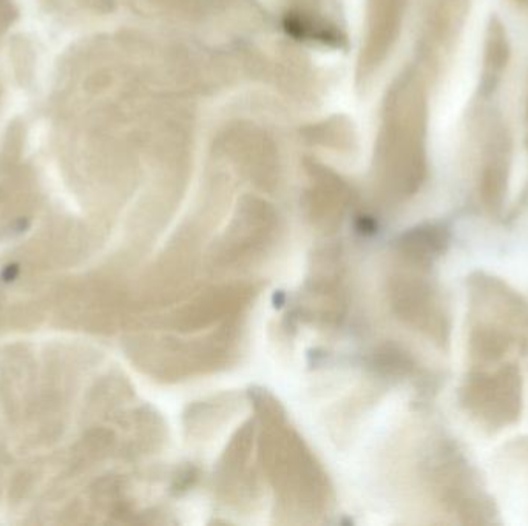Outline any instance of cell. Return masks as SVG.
<instances>
[{
  "instance_id": "obj_1",
  "label": "cell",
  "mask_w": 528,
  "mask_h": 526,
  "mask_svg": "<svg viewBox=\"0 0 528 526\" xmlns=\"http://www.w3.org/2000/svg\"><path fill=\"white\" fill-rule=\"evenodd\" d=\"M465 394L468 408L484 412L485 417H495L504 422L515 420L521 403L519 372L513 366H508L501 369L495 377L471 380Z\"/></svg>"
},
{
  "instance_id": "obj_2",
  "label": "cell",
  "mask_w": 528,
  "mask_h": 526,
  "mask_svg": "<svg viewBox=\"0 0 528 526\" xmlns=\"http://www.w3.org/2000/svg\"><path fill=\"white\" fill-rule=\"evenodd\" d=\"M474 355H479L482 360H496L507 349V341L491 331H479L471 338Z\"/></svg>"
}]
</instances>
